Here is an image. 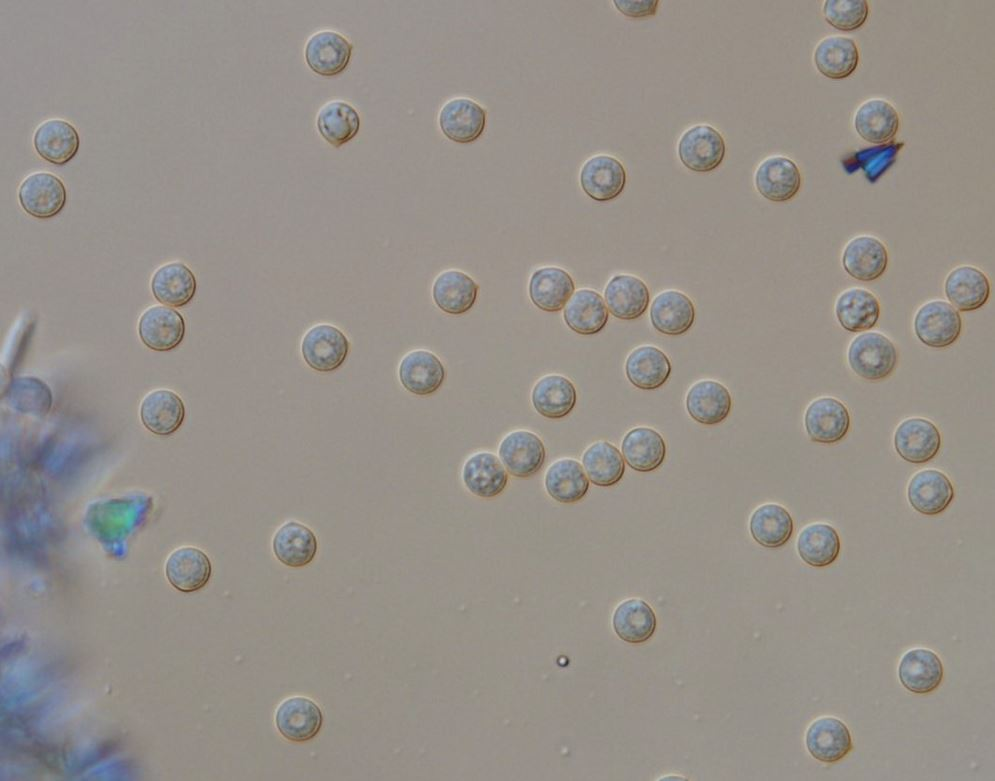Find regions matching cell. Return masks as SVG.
Segmentation results:
<instances>
[{"mask_svg":"<svg viewBox=\"0 0 995 781\" xmlns=\"http://www.w3.org/2000/svg\"><path fill=\"white\" fill-rule=\"evenodd\" d=\"M847 361L852 371L869 381L887 378L898 362L894 343L878 331L863 332L852 339L847 349Z\"/></svg>","mask_w":995,"mask_h":781,"instance_id":"obj_1","label":"cell"},{"mask_svg":"<svg viewBox=\"0 0 995 781\" xmlns=\"http://www.w3.org/2000/svg\"><path fill=\"white\" fill-rule=\"evenodd\" d=\"M916 337L931 348H946L959 338L962 318L950 303L933 299L922 304L913 320Z\"/></svg>","mask_w":995,"mask_h":781,"instance_id":"obj_2","label":"cell"},{"mask_svg":"<svg viewBox=\"0 0 995 781\" xmlns=\"http://www.w3.org/2000/svg\"><path fill=\"white\" fill-rule=\"evenodd\" d=\"M726 152L722 135L708 124L688 128L681 135L677 153L682 164L694 172H710L723 161Z\"/></svg>","mask_w":995,"mask_h":781,"instance_id":"obj_3","label":"cell"},{"mask_svg":"<svg viewBox=\"0 0 995 781\" xmlns=\"http://www.w3.org/2000/svg\"><path fill=\"white\" fill-rule=\"evenodd\" d=\"M349 341L337 327L322 323L311 327L301 341L306 364L318 372H332L346 360Z\"/></svg>","mask_w":995,"mask_h":781,"instance_id":"obj_4","label":"cell"},{"mask_svg":"<svg viewBox=\"0 0 995 781\" xmlns=\"http://www.w3.org/2000/svg\"><path fill=\"white\" fill-rule=\"evenodd\" d=\"M18 198L26 213L35 218L48 219L64 208L67 192L59 177L50 172L38 171L23 179Z\"/></svg>","mask_w":995,"mask_h":781,"instance_id":"obj_5","label":"cell"},{"mask_svg":"<svg viewBox=\"0 0 995 781\" xmlns=\"http://www.w3.org/2000/svg\"><path fill=\"white\" fill-rule=\"evenodd\" d=\"M498 455L512 476L528 478L538 473L546 459L541 438L532 431L518 429L507 433L500 441Z\"/></svg>","mask_w":995,"mask_h":781,"instance_id":"obj_6","label":"cell"},{"mask_svg":"<svg viewBox=\"0 0 995 781\" xmlns=\"http://www.w3.org/2000/svg\"><path fill=\"white\" fill-rule=\"evenodd\" d=\"M847 407L834 397L824 396L813 400L804 414V426L814 442L832 444L842 440L850 428Z\"/></svg>","mask_w":995,"mask_h":781,"instance_id":"obj_7","label":"cell"},{"mask_svg":"<svg viewBox=\"0 0 995 781\" xmlns=\"http://www.w3.org/2000/svg\"><path fill=\"white\" fill-rule=\"evenodd\" d=\"M323 724L319 706L310 698L291 696L283 700L275 711L278 732L292 742H305L314 738Z\"/></svg>","mask_w":995,"mask_h":781,"instance_id":"obj_8","label":"cell"},{"mask_svg":"<svg viewBox=\"0 0 995 781\" xmlns=\"http://www.w3.org/2000/svg\"><path fill=\"white\" fill-rule=\"evenodd\" d=\"M438 123L448 139L457 143H470L482 135L486 125V112L473 99L456 97L441 107Z\"/></svg>","mask_w":995,"mask_h":781,"instance_id":"obj_9","label":"cell"},{"mask_svg":"<svg viewBox=\"0 0 995 781\" xmlns=\"http://www.w3.org/2000/svg\"><path fill=\"white\" fill-rule=\"evenodd\" d=\"M894 446L903 460L923 464L938 454L941 435L930 420L911 417L898 425L894 434Z\"/></svg>","mask_w":995,"mask_h":781,"instance_id":"obj_10","label":"cell"},{"mask_svg":"<svg viewBox=\"0 0 995 781\" xmlns=\"http://www.w3.org/2000/svg\"><path fill=\"white\" fill-rule=\"evenodd\" d=\"M579 179L581 188L591 199L606 202L622 193L626 184V170L615 157L599 154L584 162Z\"/></svg>","mask_w":995,"mask_h":781,"instance_id":"obj_11","label":"cell"},{"mask_svg":"<svg viewBox=\"0 0 995 781\" xmlns=\"http://www.w3.org/2000/svg\"><path fill=\"white\" fill-rule=\"evenodd\" d=\"M801 174L797 164L783 155L765 158L754 175L755 187L760 195L773 202L792 199L801 186Z\"/></svg>","mask_w":995,"mask_h":781,"instance_id":"obj_12","label":"cell"},{"mask_svg":"<svg viewBox=\"0 0 995 781\" xmlns=\"http://www.w3.org/2000/svg\"><path fill=\"white\" fill-rule=\"evenodd\" d=\"M842 266L852 278L870 282L884 274L888 252L884 243L873 235H858L850 239L842 252Z\"/></svg>","mask_w":995,"mask_h":781,"instance_id":"obj_13","label":"cell"},{"mask_svg":"<svg viewBox=\"0 0 995 781\" xmlns=\"http://www.w3.org/2000/svg\"><path fill=\"white\" fill-rule=\"evenodd\" d=\"M182 315L166 305H154L146 309L138 323L141 341L154 351H169L177 347L185 334Z\"/></svg>","mask_w":995,"mask_h":781,"instance_id":"obj_14","label":"cell"},{"mask_svg":"<svg viewBox=\"0 0 995 781\" xmlns=\"http://www.w3.org/2000/svg\"><path fill=\"white\" fill-rule=\"evenodd\" d=\"M352 44L334 30H319L307 40L304 55L308 66L322 76L342 72L349 63Z\"/></svg>","mask_w":995,"mask_h":781,"instance_id":"obj_15","label":"cell"},{"mask_svg":"<svg viewBox=\"0 0 995 781\" xmlns=\"http://www.w3.org/2000/svg\"><path fill=\"white\" fill-rule=\"evenodd\" d=\"M805 745L817 760L834 763L852 750L851 733L844 722L833 716L815 719L807 728Z\"/></svg>","mask_w":995,"mask_h":781,"instance_id":"obj_16","label":"cell"},{"mask_svg":"<svg viewBox=\"0 0 995 781\" xmlns=\"http://www.w3.org/2000/svg\"><path fill=\"white\" fill-rule=\"evenodd\" d=\"M900 117L887 99L874 97L863 101L853 115V127L860 138L876 145L886 144L897 133Z\"/></svg>","mask_w":995,"mask_h":781,"instance_id":"obj_17","label":"cell"},{"mask_svg":"<svg viewBox=\"0 0 995 781\" xmlns=\"http://www.w3.org/2000/svg\"><path fill=\"white\" fill-rule=\"evenodd\" d=\"M402 386L410 393L427 396L436 392L445 379V368L432 352L417 349L407 353L398 367Z\"/></svg>","mask_w":995,"mask_h":781,"instance_id":"obj_18","label":"cell"},{"mask_svg":"<svg viewBox=\"0 0 995 781\" xmlns=\"http://www.w3.org/2000/svg\"><path fill=\"white\" fill-rule=\"evenodd\" d=\"M461 477L467 490L481 498H493L506 487L508 474L500 458L492 452L479 451L463 464Z\"/></svg>","mask_w":995,"mask_h":781,"instance_id":"obj_19","label":"cell"},{"mask_svg":"<svg viewBox=\"0 0 995 781\" xmlns=\"http://www.w3.org/2000/svg\"><path fill=\"white\" fill-rule=\"evenodd\" d=\"M685 406L689 416L703 425H717L730 414L732 398L728 389L720 382L704 379L694 383L688 390Z\"/></svg>","mask_w":995,"mask_h":781,"instance_id":"obj_20","label":"cell"},{"mask_svg":"<svg viewBox=\"0 0 995 781\" xmlns=\"http://www.w3.org/2000/svg\"><path fill=\"white\" fill-rule=\"evenodd\" d=\"M944 292L954 308L962 312L974 311L988 301L990 282L979 268L961 265L948 273L944 282Z\"/></svg>","mask_w":995,"mask_h":781,"instance_id":"obj_21","label":"cell"},{"mask_svg":"<svg viewBox=\"0 0 995 781\" xmlns=\"http://www.w3.org/2000/svg\"><path fill=\"white\" fill-rule=\"evenodd\" d=\"M211 571L208 556L192 546L174 550L165 562V576L169 583L187 593L203 588L210 579Z\"/></svg>","mask_w":995,"mask_h":781,"instance_id":"obj_22","label":"cell"},{"mask_svg":"<svg viewBox=\"0 0 995 781\" xmlns=\"http://www.w3.org/2000/svg\"><path fill=\"white\" fill-rule=\"evenodd\" d=\"M910 505L924 515L943 512L954 498V487L949 478L939 470L925 469L917 472L907 488Z\"/></svg>","mask_w":995,"mask_h":781,"instance_id":"obj_23","label":"cell"},{"mask_svg":"<svg viewBox=\"0 0 995 781\" xmlns=\"http://www.w3.org/2000/svg\"><path fill=\"white\" fill-rule=\"evenodd\" d=\"M605 304L610 313L621 320L642 316L650 302V292L640 278L632 274H617L607 283Z\"/></svg>","mask_w":995,"mask_h":781,"instance_id":"obj_24","label":"cell"},{"mask_svg":"<svg viewBox=\"0 0 995 781\" xmlns=\"http://www.w3.org/2000/svg\"><path fill=\"white\" fill-rule=\"evenodd\" d=\"M33 144L40 157L50 163L63 165L76 155L80 141L76 128L70 122L50 118L36 128Z\"/></svg>","mask_w":995,"mask_h":781,"instance_id":"obj_25","label":"cell"},{"mask_svg":"<svg viewBox=\"0 0 995 781\" xmlns=\"http://www.w3.org/2000/svg\"><path fill=\"white\" fill-rule=\"evenodd\" d=\"M695 320V307L691 299L678 290L659 293L650 306V321L656 331L677 336L686 333Z\"/></svg>","mask_w":995,"mask_h":781,"instance_id":"obj_26","label":"cell"},{"mask_svg":"<svg viewBox=\"0 0 995 781\" xmlns=\"http://www.w3.org/2000/svg\"><path fill=\"white\" fill-rule=\"evenodd\" d=\"M943 665L938 655L926 648L910 649L903 654L898 666L901 684L910 692L927 694L943 679Z\"/></svg>","mask_w":995,"mask_h":781,"instance_id":"obj_27","label":"cell"},{"mask_svg":"<svg viewBox=\"0 0 995 781\" xmlns=\"http://www.w3.org/2000/svg\"><path fill=\"white\" fill-rule=\"evenodd\" d=\"M813 63L817 71L829 79L847 78L859 63L857 44L844 35L823 37L814 48Z\"/></svg>","mask_w":995,"mask_h":781,"instance_id":"obj_28","label":"cell"},{"mask_svg":"<svg viewBox=\"0 0 995 781\" xmlns=\"http://www.w3.org/2000/svg\"><path fill=\"white\" fill-rule=\"evenodd\" d=\"M575 290L570 274L555 266L541 267L531 275L528 291L532 303L546 312L565 307Z\"/></svg>","mask_w":995,"mask_h":781,"instance_id":"obj_29","label":"cell"},{"mask_svg":"<svg viewBox=\"0 0 995 781\" xmlns=\"http://www.w3.org/2000/svg\"><path fill=\"white\" fill-rule=\"evenodd\" d=\"M834 309L840 326L853 333L870 330L880 316L878 298L868 289L860 287L848 288L840 293Z\"/></svg>","mask_w":995,"mask_h":781,"instance_id":"obj_30","label":"cell"},{"mask_svg":"<svg viewBox=\"0 0 995 781\" xmlns=\"http://www.w3.org/2000/svg\"><path fill=\"white\" fill-rule=\"evenodd\" d=\"M185 417L182 399L168 389H157L148 393L140 405V418L143 425L152 433L167 436L174 433Z\"/></svg>","mask_w":995,"mask_h":781,"instance_id":"obj_31","label":"cell"},{"mask_svg":"<svg viewBox=\"0 0 995 781\" xmlns=\"http://www.w3.org/2000/svg\"><path fill=\"white\" fill-rule=\"evenodd\" d=\"M317 548V538L313 531L295 520L282 524L272 539V549L276 558L284 565L293 568L308 565L314 559Z\"/></svg>","mask_w":995,"mask_h":781,"instance_id":"obj_32","label":"cell"},{"mask_svg":"<svg viewBox=\"0 0 995 781\" xmlns=\"http://www.w3.org/2000/svg\"><path fill=\"white\" fill-rule=\"evenodd\" d=\"M671 370L667 355L653 345L635 348L625 362L627 379L642 390H654L664 385L670 377Z\"/></svg>","mask_w":995,"mask_h":781,"instance_id":"obj_33","label":"cell"},{"mask_svg":"<svg viewBox=\"0 0 995 781\" xmlns=\"http://www.w3.org/2000/svg\"><path fill=\"white\" fill-rule=\"evenodd\" d=\"M627 465L635 471L647 473L662 465L666 457V443L653 428L640 426L628 431L621 443Z\"/></svg>","mask_w":995,"mask_h":781,"instance_id":"obj_34","label":"cell"},{"mask_svg":"<svg viewBox=\"0 0 995 781\" xmlns=\"http://www.w3.org/2000/svg\"><path fill=\"white\" fill-rule=\"evenodd\" d=\"M577 392L574 384L560 374L541 377L531 392L534 409L548 419H561L575 407Z\"/></svg>","mask_w":995,"mask_h":781,"instance_id":"obj_35","label":"cell"},{"mask_svg":"<svg viewBox=\"0 0 995 781\" xmlns=\"http://www.w3.org/2000/svg\"><path fill=\"white\" fill-rule=\"evenodd\" d=\"M478 289V284L468 274L450 269L440 273L435 279L432 297L443 312L460 315L473 307Z\"/></svg>","mask_w":995,"mask_h":781,"instance_id":"obj_36","label":"cell"},{"mask_svg":"<svg viewBox=\"0 0 995 781\" xmlns=\"http://www.w3.org/2000/svg\"><path fill=\"white\" fill-rule=\"evenodd\" d=\"M544 486L548 495L559 503L571 504L580 501L588 492L589 479L574 458H560L547 468Z\"/></svg>","mask_w":995,"mask_h":781,"instance_id":"obj_37","label":"cell"},{"mask_svg":"<svg viewBox=\"0 0 995 781\" xmlns=\"http://www.w3.org/2000/svg\"><path fill=\"white\" fill-rule=\"evenodd\" d=\"M566 325L581 335L600 332L608 321V309L602 296L592 289H579L564 307Z\"/></svg>","mask_w":995,"mask_h":781,"instance_id":"obj_38","label":"cell"},{"mask_svg":"<svg viewBox=\"0 0 995 781\" xmlns=\"http://www.w3.org/2000/svg\"><path fill=\"white\" fill-rule=\"evenodd\" d=\"M196 286L193 272L181 262L159 267L151 279V290L156 300L170 307H181L190 302Z\"/></svg>","mask_w":995,"mask_h":781,"instance_id":"obj_39","label":"cell"},{"mask_svg":"<svg viewBox=\"0 0 995 781\" xmlns=\"http://www.w3.org/2000/svg\"><path fill=\"white\" fill-rule=\"evenodd\" d=\"M794 522L789 511L777 503L758 506L749 519L752 538L766 548L785 545L792 536Z\"/></svg>","mask_w":995,"mask_h":781,"instance_id":"obj_40","label":"cell"},{"mask_svg":"<svg viewBox=\"0 0 995 781\" xmlns=\"http://www.w3.org/2000/svg\"><path fill=\"white\" fill-rule=\"evenodd\" d=\"M656 616L651 606L640 598H628L620 602L612 615V627L616 635L628 643L647 641L656 629Z\"/></svg>","mask_w":995,"mask_h":781,"instance_id":"obj_41","label":"cell"},{"mask_svg":"<svg viewBox=\"0 0 995 781\" xmlns=\"http://www.w3.org/2000/svg\"><path fill=\"white\" fill-rule=\"evenodd\" d=\"M796 547L800 558L806 564L812 567H825L837 559L841 543L834 527L825 523H812L801 530Z\"/></svg>","mask_w":995,"mask_h":781,"instance_id":"obj_42","label":"cell"},{"mask_svg":"<svg viewBox=\"0 0 995 781\" xmlns=\"http://www.w3.org/2000/svg\"><path fill=\"white\" fill-rule=\"evenodd\" d=\"M582 465L589 481L600 487L617 484L625 473V463L620 451L605 440L596 441L585 449Z\"/></svg>","mask_w":995,"mask_h":781,"instance_id":"obj_43","label":"cell"},{"mask_svg":"<svg viewBox=\"0 0 995 781\" xmlns=\"http://www.w3.org/2000/svg\"><path fill=\"white\" fill-rule=\"evenodd\" d=\"M316 126L327 142L338 147L356 135L360 127V117L348 102L331 100L319 109Z\"/></svg>","mask_w":995,"mask_h":781,"instance_id":"obj_44","label":"cell"},{"mask_svg":"<svg viewBox=\"0 0 995 781\" xmlns=\"http://www.w3.org/2000/svg\"><path fill=\"white\" fill-rule=\"evenodd\" d=\"M822 14L832 27L854 31L867 20L869 6L865 0H826L822 3Z\"/></svg>","mask_w":995,"mask_h":781,"instance_id":"obj_45","label":"cell"},{"mask_svg":"<svg viewBox=\"0 0 995 781\" xmlns=\"http://www.w3.org/2000/svg\"><path fill=\"white\" fill-rule=\"evenodd\" d=\"M902 145L893 142L860 150L852 156L853 161L844 162V168L848 170L853 165L858 166L857 168H861L867 179L873 183L893 164Z\"/></svg>","mask_w":995,"mask_h":781,"instance_id":"obj_46","label":"cell"},{"mask_svg":"<svg viewBox=\"0 0 995 781\" xmlns=\"http://www.w3.org/2000/svg\"><path fill=\"white\" fill-rule=\"evenodd\" d=\"M613 4L616 9L619 10L623 15L629 18H646L655 15L659 1L658 0H640V1H620L614 0Z\"/></svg>","mask_w":995,"mask_h":781,"instance_id":"obj_47","label":"cell"}]
</instances>
